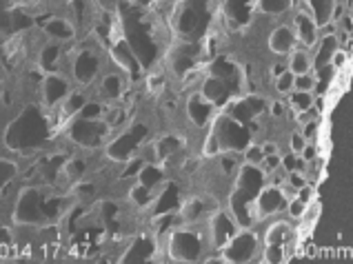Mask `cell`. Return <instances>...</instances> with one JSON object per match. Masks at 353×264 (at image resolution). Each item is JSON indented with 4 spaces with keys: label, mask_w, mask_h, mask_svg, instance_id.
<instances>
[{
    "label": "cell",
    "mask_w": 353,
    "mask_h": 264,
    "mask_svg": "<svg viewBox=\"0 0 353 264\" xmlns=\"http://www.w3.org/2000/svg\"><path fill=\"white\" fill-rule=\"evenodd\" d=\"M52 127H49L47 111L40 103H32L18 109V114L9 120L7 127L3 129V136H0V145L5 147L7 154L16 158L43 154L47 145H52Z\"/></svg>",
    "instance_id": "1"
},
{
    "label": "cell",
    "mask_w": 353,
    "mask_h": 264,
    "mask_svg": "<svg viewBox=\"0 0 353 264\" xmlns=\"http://www.w3.org/2000/svg\"><path fill=\"white\" fill-rule=\"evenodd\" d=\"M163 240L169 262H203L209 251L200 225H174Z\"/></svg>",
    "instance_id": "2"
},
{
    "label": "cell",
    "mask_w": 353,
    "mask_h": 264,
    "mask_svg": "<svg viewBox=\"0 0 353 264\" xmlns=\"http://www.w3.org/2000/svg\"><path fill=\"white\" fill-rule=\"evenodd\" d=\"M149 125L143 120H129V123L112 134L103 147V156L109 165H125L127 160L138 156V149L149 138Z\"/></svg>",
    "instance_id": "3"
},
{
    "label": "cell",
    "mask_w": 353,
    "mask_h": 264,
    "mask_svg": "<svg viewBox=\"0 0 353 264\" xmlns=\"http://www.w3.org/2000/svg\"><path fill=\"white\" fill-rule=\"evenodd\" d=\"M65 138L69 145L78 151H98L105 147V142L112 138V131L105 125V120H89V118H72L65 129V134L60 136Z\"/></svg>",
    "instance_id": "4"
},
{
    "label": "cell",
    "mask_w": 353,
    "mask_h": 264,
    "mask_svg": "<svg viewBox=\"0 0 353 264\" xmlns=\"http://www.w3.org/2000/svg\"><path fill=\"white\" fill-rule=\"evenodd\" d=\"M209 129L216 134L223 151H238V154H242V151L247 149V145L254 142V134H251V129L245 123H240V120H236L234 116H229L227 111H220V109L216 111L214 123H211Z\"/></svg>",
    "instance_id": "5"
},
{
    "label": "cell",
    "mask_w": 353,
    "mask_h": 264,
    "mask_svg": "<svg viewBox=\"0 0 353 264\" xmlns=\"http://www.w3.org/2000/svg\"><path fill=\"white\" fill-rule=\"evenodd\" d=\"M260 247H262L260 233L254 227L238 229L236 236L231 238L223 249H220V256H223V262H231V264L258 262Z\"/></svg>",
    "instance_id": "6"
},
{
    "label": "cell",
    "mask_w": 353,
    "mask_h": 264,
    "mask_svg": "<svg viewBox=\"0 0 353 264\" xmlns=\"http://www.w3.org/2000/svg\"><path fill=\"white\" fill-rule=\"evenodd\" d=\"M200 227H203V233H205V240H207V249L209 251H220L231 238L236 236V231L240 229L236 218L231 216L229 209L225 205L218 207Z\"/></svg>",
    "instance_id": "7"
},
{
    "label": "cell",
    "mask_w": 353,
    "mask_h": 264,
    "mask_svg": "<svg viewBox=\"0 0 353 264\" xmlns=\"http://www.w3.org/2000/svg\"><path fill=\"white\" fill-rule=\"evenodd\" d=\"M74 89V80L67 74H63V71H49V74L40 78V105L47 109L58 107Z\"/></svg>",
    "instance_id": "8"
},
{
    "label": "cell",
    "mask_w": 353,
    "mask_h": 264,
    "mask_svg": "<svg viewBox=\"0 0 353 264\" xmlns=\"http://www.w3.org/2000/svg\"><path fill=\"white\" fill-rule=\"evenodd\" d=\"M285 207H287V198H285V194H282V189L274 187V185H265L254 198L256 225L267 222L269 218H276V216H280V213H285Z\"/></svg>",
    "instance_id": "9"
},
{
    "label": "cell",
    "mask_w": 353,
    "mask_h": 264,
    "mask_svg": "<svg viewBox=\"0 0 353 264\" xmlns=\"http://www.w3.org/2000/svg\"><path fill=\"white\" fill-rule=\"evenodd\" d=\"M218 107H214L205 100L198 91H191L187 96V103H185V116L191 123V127H196L198 131H207L214 123V116H216Z\"/></svg>",
    "instance_id": "10"
},
{
    "label": "cell",
    "mask_w": 353,
    "mask_h": 264,
    "mask_svg": "<svg viewBox=\"0 0 353 264\" xmlns=\"http://www.w3.org/2000/svg\"><path fill=\"white\" fill-rule=\"evenodd\" d=\"M198 94L203 96L205 100H209V103L214 105V107H218V109H223L229 103V98L236 96L234 91H231V87L225 83V80L220 78V76H216V74H211V71H207L205 78L200 80Z\"/></svg>",
    "instance_id": "11"
},
{
    "label": "cell",
    "mask_w": 353,
    "mask_h": 264,
    "mask_svg": "<svg viewBox=\"0 0 353 264\" xmlns=\"http://www.w3.org/2000/svg\"><path fill=\"white\" fill-rule=\"evenodd\" d=\"M291 29H294L296 40H298V47L302 49H314V45L318 43V36H320V27L316 23L314 16H307V14H294V20H291Z\"/></svg>",
    "instance_id": "12"
},
{
    "label": "cell",
    "mask_w": 353,
    "mask_h": 264,
    "mask_svg": "<svg viewBox=\"0 0 353 264\" xmlns=\"http://www.w3.org/2000/svg\"><path fill=\"white\" fill-rule=\"evenodd\" d=\"M40 32L49 40H58V43H74V40H78V29L69 16H52L43 23Z\"/></svg>",
    "instance_id": "13"
},
{
    "label": "cell",
    "mask_w": 353,
    "mask_h": 264,
    "mask_svg": "<svg viewBox=\"0 0 353 264\" xmlns=\"http://www.w3.org/2000/svg\"><path fill=\"white\" fill-rule=\"evenodd\" d=\"M298 47V40L291 25H276L267 36V49L274 56H289Z\"/></svg>",
    "instance_id": "14"
},
{
    "label": "cell",
    "mask_w": 353,
    "mask_h": 264,
    "mask_svg": "<svg viewBox=\"0 0 353 264\" xmlns=\"http://www.w3.org/2000/svg\"><path fill=\"white\" fill-rule=\"evenodd\" d=\"M340 47L342 45L338 40V34H320L318 43L311 49V71L331 65V58H334V54Z\"/></svg>",
    "instance_id": "15"
},
{
    "label": "cell",
    "mask_w": 353,
    "mask_h": 264,
    "mask_svg": "<svg viewBox=\"0 0 353 264\" xmlns=\"http://www.w3.org/2000/svg\"><path fill=\"white\" fill-rule=\"evenodd\" d=\"M23 169H20V158L16 156H0V198L7 196V191L16 189Z\"/></svg>",
    "instance_id": "16"
},
{
    "label": "cell",
    "mask_w": 353,
    "mask_h": 264,
    "mask_svg": "<svg viewBox=\"0 0 353 264\" xmlns=\"http://www.w3.org/2000/svg\"><path fill=\"white\" fill-rule=\"evenodd\" d=\"M287 69L294 76L309 74V71H311V52H309V49L296 47L294 52L287 56Z\"/></svg>",
    "instance_id": "17"
},
{
    "label": "cell",
    "mask_w": 353,
    "mask_h": 264,
    "mask_svg": "<svg viewBox=\"0 0 353 264\" xmlns=\"http://www.w3.org/2000/svg\"><path fill=\"white\" fill-rule=\"evenodd\" d=\"M256 7L262 16L280 18L294 9V0H256Z\"/></svg>",
    "instance_id": "18"
},
{
    "label": "cell",
    "mask_w": 353,
    "mask_h": 264,
    "mask_svg": "<svg viewBox=\"0 0 353 264\" xmlns=\"http://www.w3.org/2000/svg\"><path fill=\"white\" fill-rule=\"evenodd\" d=\"M314 94L311 91H291L289 96H285V105L291 109V114H305L311 107H314Z\"/></svg>",
    "instance_id": "19"
},
{
    "label": "cell",
    "mask_w": 353,
    "mask_h": 264,
    "mask_svg": "<svg viewBox=\"0 0 353 264\" xmlns=\"http://www.w3.org/2000/svg\"><path fill=\"white\" fill-rule=\"evenodd\" d=\"M220 154H223V147H220V142H218L216 134H214L211 129H207L205 140H203V158H207V160H216Z\"/></svg>",
    "instance_id": "20"
},
{
    "label": "cell",
    "mask_w": 353,
    "mask_h": 264,
    "mask_svg": "<svg viewBox=\"0 0 353 264\" xmlns=\"http://www.w3.org/2000/svg\"><path fill=\"white\" fill-rule=\"evenodd\" d=\"M294 74H291V71L287 69V71H282L280 76H276V80H274V87H276V94L278 96H289L291 91H294Z\"/></svg>",
    "instance_id": "21"
},
{
    "label": "cell",
    "mask_w": 353,
    "mask_h": 264,
    "mask_svg": "<svg viewBox=\"0 0 353 264\" xmlns=\"http://www.w3.org/2000/svg\"><path fill=\"white\" fill-rule=\"evenodd\" d=\"M242 162H247V165H256L260 167L262 158H265V154H262V147L258 145V142H251V145H247V149L242 151Z\"/></svg>",
    "instance_id": "22"
},
{
    "label": "cell",
    "mask_w": 353,
    "mask_h": 264,
    "mask_svg": "<svg viewBox=\"0 0 353 264\" xmlns=\"http://www.w3.org/2000/svg\"><path fill=\"white\" fill-rule=\"evenodd\" d=\"M316 85H318V80L314 76V71H309V74H300V76L294 78V89L296 91H311V94H314Z\"/></svg>",
    "instance_id": "23"
},
{
    "label": "cell",
    "mask_w": 353,
    "mask_h": 264,
    "mask_svg": "<svg viewBox=\"0 0 353 264\" xmlns=\"http://www.w3.org/2000/svg\"><path fill=\"white\" fill-rule=\"evenodd\" d=\"M300 134L305 136L307 142H316L320 136V120H307L305 125H300Z\"/></svg>",
    "instance_id": "24"
},
{
    "label": "cell",
    "mask_w": 353,
    "mask_h": 264,
    "mask_svg": "<svg viewBox=\"0 0 353 264\" xmlns=\"http://www.w3.org/2000/svg\"><path fill=\"white\" fill-rule=\"evenodd\" d=\"M305 202H302L300 198H291V200H287V207H285V213L289 216V220H294V222H298L300 220V216H302V211H305Z\"/></svg>",
    "instance_id": "25"
},
{
    "label": "cell",
    "mask_w": 353,
    "mask_h": 264,
    "mask_svg": "<svg viewBox=\"0 0 353 264\" xmlns=\"http://www.w3.org/2000/svg\"><path fill=\"white\" fill-rule=\"evenodd\" d=\"M305 145H307L305 136H302L298 129H296V131H291V136H289V151H291V154L300 156V154H302V149H305Z\"/></svg>",
    "instance_id": "26"
},
{
    "label": "cell",
    "mask_w": 353,
    "mask_h": 264,
    "mask_svg": "<svg viewBox=\"0 0 353 264\" xmlns=\"http://www.w3.org/2000/svg\"><path fill=\"white\" fill-rule=\"evenodd\" d=\"M285 182H287L289 187H294V189L298 191L300 187H305L309 180H307V174H302V171H289Z\"/></svg>",
    "instance_id": "27"
},
{
    "label": "cell",
    "mask_w": 353,
    "mask_h": 264,
    "mask_svg": "<svg viewBox=\"0 0 353 264\" xmlns=\"http://www.w3.org/2000/svg\"><path fill=\"white\" fill-rule=\"evenodd\" d=\"M285 114H287V105H285V103H280V100H276V103H271V116L282 118Z\"/></svg>",
    "instance_id": "28"
},
{
    "label": "cell",
    "mask_w": 353,
    "mask_h": 264,
    "mask_svg": "<svg viewBox=\"0 0 353 264\" xmlns=\"http://www.w3.org/2000/svg\"><path fill=\"white\" fill-rule=\"evenodd\" d=\"M262 154L265 156H271V154H278V145L276 142H262Z\"/></svg>",
    "instance_id": "29"
},
{
    "label": "cell",
    "mask_w": 353,
    "mask_h": 264,
    "mask_svg": "<svg viewBox=\"0 0 353 264\" xmlns=\"http://www.w3.org/2000/svg\"><path fill=\"white\" fill-rule=\"evenodd\" d=\"M336 3H342V0H336Z\"/></svg>",
    "instance_id": "30"
}]
</instances>
